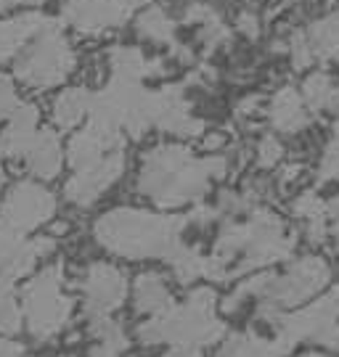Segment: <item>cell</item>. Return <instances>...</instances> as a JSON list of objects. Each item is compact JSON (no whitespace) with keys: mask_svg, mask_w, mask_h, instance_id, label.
<instances>
[{"mask_svg":"<svg viewBox=\"0 0 339 357\" xmlns=\"http://www.w3.org/2000/svg\"><path fill=\"white\" fill-rule=\"evenodd\" d=\"M305 357H321V355H305Z\"/></svg>","mask_w":339,"mask_h":357,"instance_id":"ee69618b","label":"cell"},{"mask_svg":"<svg viewBox=\"0 0 339 357\" xmlns=\"http://www.w3.org/2000/svg\"><path fill=\"white\" fill-rule=\"evenodd\" d=\"M90 93L82 88H69L64 90L62 96L56 98V106H53V119L62 130L75 128L77 122L90 112Z\"/></svg>","mask_w":339,"mask_h":357,"instance_id":"603a6c76","label":"cell"},{"mask_svg":"<svg viewBox=\"0 0 339 357\" xmlns=\"http://www.w3.org/2000/svg\"><path fill=\"white\" fill-rule=\"evenodd\" d=\"M167 259H170V265H173L180 283H189V281H194V278H199L201 270H204V257L199 255V249L186 246V243H180Z\"/></svg>","mask_w":339,"mask_h":357,"instance_id":"4316f807","label":"cell"},{"mask_svg":"<svg viewBox=\"0 0 339 357\" xmlns=\"http://www.w3.org/2000/svg\"><path fill=\"white\" fill-rule=\"evenodd\" d=\"M154 125L183 138H194L204 130L199 119L189 114V106L183 101V93L178 85L154 90Z\"/></svg>","mask_w":339,"mask_h":357,"instance_id":"4fadbf2b","label":"cell"},{"mask_svg":"<svg viewBox=\"0 0 339 357\" xmlns=\"http://www.w3.org/2000/svg\"><path fill=\"white\" fill-rule=\"evenodd\" d=\"M82 291H85V310H88L90 318L109 315L112 310H117V307L125 302V291H127L125 275L114 268V265L96 262V265L88 268Z\"/></svg>","mask_w":339,"mask_h":357,"instance_id":"30bf717a","label":"cell"},{"mask_svg":"<svg viewBox=\"0 0 339 357\" xmlns=\"http://www.w3.org/2000/svg\"><path fill=\"white\" fill-rule=\"evenodd\" d=\"M308 112H305V103L294 93V88H284L276 93V98L271 103V122L273 128L281 132H297L308 125Z\"/></svg>","mask_w":339,"mask_h":357,"instance_id":"ac0fdd59","label":"cell"},{"mask_svg":"<svg viewBox=\"0 0 339 357\" xmlns=\"http://www.w3.org/2000/svg\"><path fill=\"white\" fill-rule=\"evenodd\" d=\"M0 185H3V169H0Z\"/></svg>","mask_w":339,"mask_h":357,"instance_id":"7bdbcfd3","label":"cell"},{"mask_svg":"<svg viewBox=\"0 0 339 357\" xmlns=\"http://www.w3.org/2000/svg\"><path fill=\"white\" fill-rule=\"evenodd\" d=\"M64 268L53 265L24 286V315L35 339L45 342L62 331L72 315V299L62 291Z\"/></svg>","mask_w":339,"mask_h":357,"instance_id":"5b68a950","label":"cell"},{"mask_svg":"<svg viewBox=\"0 0 339 357\" xmlns=\"http://www.w3.org/2000/svg\"><path fill=\"white\" fill-rule=\"evenodd\" d=\"M226 159H194L183 146H157L143 156L138 188L154 204L180 206L201 199L210 180L226 175Z\"/></svg>","mask_w":339,"mask_h":357,"instance_id":"7a4b0ae2","label":"cell"},{"mask_svg":"<svg viewBox=\"0 0 339 357\" xmlns=\"http://www.w3.org/2000/svg\"><path fill=\"white\" fill-rule=\"evenodd\" d=\"M305 38H308V45H310L313 59L337 61L339 59V13H331L326 19L310 24Z\"/></svg>","mask_w":339,"mask_h":357,"instance_id":"d6986e66","label":"cell"},{"mask_svg":"<svg viewBox=\"0 0 339 357\" xmlns=\"http://www.w3.org/2000/svg\"><path fill=\"white\" fill-rule=\"evenodd\" d=\"M29 3H40V0H0V11L13 8V6H29Z\"/></svg>","mask_w":339,"mask_h":357,"instance_id":"f35d334b","label":"cell"},{"mask_svg":"<svg viewBox=\"0 0 339 357\" xmlns=\"http://www.w3.org/2000/svg\"><path fill=\"white\" fill-rule=\"evenodd\" d=\"M291 64H294V69H308V66L313 64V53H310L308 38L302 32H297L291 38Z\"/></svg>","mask_w":339,"mask_h":357,"instance_id":"d6a6232c","label":"cell"},{"mask_svg":"<svg viewBox=\"0 0 339 357\" xmlns=\"http://www.w3.org/2000/svg\"><path fill=\"white\" fill-rule=\"evenodd\" d=\"M112 72H114V77H120V79L140 82L143 77L159 75V72H162V61H146L138 48H114Z\"/></svg>","mask_w":339,"mask_h":357,"instance_id":"ffe728a7","label":"cell"},{"mask_svg":"<svg viewBox=\"0 0 339 357\" xmlns=\"http://www.w3.org/2000/svg\"><path fill=\"white\" fill-rule=\"evenodd\" d=\"M122 3V8H125L127 13H133L136 8H140V6H146V0H120Z\"/></svg>","mask_w":339,"mask_h":357,"instance_id":"ab89813d","label":"cell"},{"mask_svg":"<svg viewBox=\"0 0 339 357\" xmlns=\"http://www.w3.org/2000/svg\"><path fill=\"white\" fill-rule=\"evenodd\" d=\"M72 66H75V53L62 35V29L50 24L38 35V43H32L22 53L16 75L32 88H50V85H59L72 72Z\"/></svg>","mask_w":339,"mask_h":357,"instance_id":"8992f818","label":"cell"},{"mask_svg":"<svg viewBox=\"0 0 339 357\" xmlns=\"http://www.w3.org/2000/svg\"><path fill=\"white\" fill-rule=\"evenodd\" d=\"M257 312H260V318L276 323L278 336L273 342H276V344L284 349V355H287L297 342H302V339H315V342H318L331 326H337L339 323V286L329 294V296H324L321 302H315L313 307H308V310H302V312H294V315H281L276 307H271V305H260Z\"/></svg>","mask_w":339,"mask_h":357,"instance_id":"52a82bcc","label":"cell"},{"mask_svg":"<svg viewBox=\"0 0 339 357\" xmlns=\"http://www.w3.org/2000/svg\"><path fill=\"white\" fill-rule=\"evenodd\" d=\"M53 209H56V199L45 188H40L38 183H19L11 188L6 204L0 209V228L24 236L27 230H35L43 222H48L53 217Z\"/></svg>","mask_w":339,"mask_h":357,"instance_id":"9c48e42d","label":"cell"},{"mask_svg":"<svg viewBox=\"0 0 339 357\" xmlns=\"http://www.w3.org/2000/svg\"><path fill=\"white\" fill-rule=\"evenodd\" d=\"M38 109L32 103L19 106L11 116V125L6 128V132L0 135V153L8 156V159H19L27 156L29 146L38 135Z\"/></svg>","mask_w":339,"mask_h":357,"instance_id":"9a60e30c","label":"cell"},{"mask_svg":"<svg viewBox=\"0 0 339 357\" xmlns=\"http://www.w3.org/2000/svg\"><path fill=\"white\" fill-rule=\"evenodd\" d=\"M27 162L29 169L43 180H50L59 175L62 169V146L53 130H40L35 135V141L27 151Z\"/></svg>","mask_w":339,"mask_h":357,"instance_id":"e0dca14e","label":"cell"},{"mask_svg":"<svg viewBox=\"0 0 339 357\" xmlns=\"http://www.w3.org/2000/svg\"><path fill=\"white\" fill-rule=\"evenodd\" d=\"M90 333H93L103 347H109V349L120 352V355L127 349L125 331H122L112 318H106V315H101V318H90Z\"/></svg>","mask_w":339,"mask_h":357,"instance_id":"f546056e","label":"cell"},{"mask_svg":"<svg viewBox=\"0 0 339 357\" xmlns=\"http://www.w3.org/2000/svg\"><path fill=\"white\" fill-rule=\"evenodd\" d=\"M164 357H201V352L196 347H173Z\"/></svg>","mask_w":339,"mask_h":357,"instance_id":"8d00e7d4","label":"cell"},{"mask_svg":"<svg viewBox=\"0 0 339 357\" xmlns=\"http://www.w3.org/2000/svg\"><path fill=\"white\" fill-rule=\"evenodd\" d=\"M329 265L321 257H302L300 262L291 265L284 275H271V281L263 291V305L271 307H291L305 302L308 296L321 291L329 283Z\"/></svg>","mask_w":339,"mask_h":357,"instance_id":"ba28073f","label":"cell"},{"mask_svg":"<svg viewBox=\"0 0 339 357\" xmlns=\"http://www.w3.org/2000/svg\"><path fill=\"white\" fill-rule=\"evenodd\" d=\"M318 342H321V344H326L329 349H337V352H339V323H337V326H331V328H329V331L324 333Z\"/></svg>","mask_w":339,"mask_h":357,"instance_id":"d590c367","label":"cell"},{"mask_svg":"<svg viewBox=\"0 0 339 357\" xmlns=\"http://www.w3.org/2000/svg\"><path fill=\"white\" fill-rule=\"evenodd\" d=\"M48 252H53V238L48 236L27 241L24 236L0 228V278L13 281L19 275H27L35 268L38 257L48 255Z\"/></svg>","mask_w":339,"mask_h":357,"instance_id":"7c38bea8","label":"cell"},{"mask_svg":"<svg viewBox=\"0 0 339 357\" xmlns=\"http://www.w3.org/2000/svg\"><path fill=\"white\" fill-rule=\"evenodd\" d=\"M239 29L247 35V38H257V35H260V24H257V19H254L252 13H241V16H239Z\"/></svg>","mask_w":339,"mask_h":357,"instance_id":"e575fe53","label":"cell"},{"mask_svg":"<svg viewBox=\"0 0 339 357\" xmlns=\"http://www.w3.org/2000/svg\"><path fill=\"white\" fill-rule=\"evenodd\" d=\"M260 165L263 167H273L281 159V153H284V149H281V143L273 138V135H268V138H263V143H260Z\"/></svg>","mask_w":339,"mask_h":357,"instance_id":"836d02e7","label":"cell"},{"mask_svg":"<svg viewBox=\"0 0 339 357\" xmlns=\"http://www.w3.org/2000/svg\"><path fill=\"white\" fill-rule=\"evenodd\" d=\"M138 29L140 35H146L149 40H157V43H173V38H175V26L164 16L162 8H149L143 13L138 19Z\"/></svg>","mask_w":339,"mask_h":357,"instance_id":"f1b7e54d","label":"cell"},{"mask_svg":"<svg viewBox=\"0 0 339 357\" xmlns=\"http://www.w3.org/2000/svg\"><path fill=\"white\" fill-rule=\"evenodd\" d=\"M226 323L215 318V291L196 289L183 307H167L138 328L143 344L170 342L173 347H204L223 339Z\"/></svg>","mask_w":339,"mask_h":357,"instance_id":"277c9868","label":"cell"},{"mask_svg":"<svg viewBox=\"0 0 339 357\" xmlns=\"http://www.w3.org/2000/svg\"><path fill=\"white\" fill-rule=\"evenodd\" d=\"M217 357H236V355H231L228 349H223V352H220V355H217Z\"/></svg>","mask_w":339,"mask_h":357,"instance_id":"60d3db41","label":"cell"},{"mask_svg":"<svg viewBox=\"0 0 339 357\" xmlns=\"http://www.w3.org/2000/svg\"><path fill=\"white\" fill-rule=\"evenodd\" d=\"M19 106H22V103L16 98V90H13L11 79L6 75H0V119L13 116V112H16Z\"/></svg>","mask_w":339,"mask_h":357,"instance_id":"1f68e13d","label":"cell"},{"mask_svg":"<svg viewBox=\"0 0 339 357\" xmlns=\"http://www.w3.org/2000/svg\"><path fill=\"white\" fill-rule=\"evenodd\" d=\"M122 169H125V156H122V151L106 153L96 165L85 167V169H77L75 178L66 183V199L80 206L93 204L101 193L122 175Z\"/></svg>","mask_w":339,"mask_h":357,"instance_id":"8fae6325","label":"cell"},{"mask_svg":"<svg viewBox=\"0 0 339 357\" xmlns=\"http://www.w3.org/2000/svg\"><path fill=\"white\" fill-rule=\"evenodd\" d=\"M305 101L313 112H334L339 114V85L324 72H315L305 79Z\"/></svg>","mask_w":339,"mask_h":357,"instance_id":"7402d4cb","label":"cell"},{"mask_svg":"<svg viewBox=\"0 0 339 357\" xmlns=\"http://www.w3.org/2000/svg\"><path fill=\"white\" fill-rule=\"evenodd\" d=\"M318 180L326 183V180H339V138L331 141V146L326 149V156L321 162V169H318Z\"/></svg>","mask_w":339,"mask_h":357,"instance_id":"4dcf8cb0","label":"cell"},{"mask_svg":"<svg viewBox=\"0 0 339 357\" xmlns=\"http://www.w3.org/2000/svg\"><path fill=\"white\" fill-rule=\"evenodd\" d=\"M90 357H120V352H114V349H109V347L99 344L93 352H90Z\"/></svg>","mask_w":339,"mask_h":357,"instance_id":"74e56055","label":"cell"},{"mask_svg":"<svg viewBox=\"0 0 339 357\" xmlns=\"http://www.w3.org/2000/svg\"><path fill=\"white\" fill-rule=\"evenodd\" d=\"M231 355L236 357H284V349L276 342H268L257 333H239V336H231L226 342V347Z\"/></svg>","mask_w":339,"mask_h":357,"instance_id":"d4e9b609","label":"cell"},{"mask_svg":"<svg viewBox=\"0 0 339 357\" xmlns=\"http://www.w3.org/2000/svg\"><path fill=\"white\" fill-rule=\"evenodd\" d=\"M50 24H56V22H50L40 13H22L16 19L0 22V64L8 61L16 51H22L27 45V40L40 35Z\"/></svg>","mask_w":339,"mask_h":357,"instance_id":"2e32d148","label":"cell"},{"mask_svg":"<svg viewBox=\"0 0 339 357\" xmlns=\"http://www.w3.org/2000/svg\"><path fill=\"white\" fill-rule=\"evenodd\" d=\"M186 22L189 24H201V38L207 43V48H215L217 43H223L228 40V26L217 19V13L212 8H207V6H191L189 11H186Z\"/></svg>","mask_w":339,"mask_h":357,"instance_id":"484cf974","label":"cell"},{"mask_svg":"<svg viewBox=\"0 0 339 357\" xmlns=\"http://www.w3.org/2000/svg\"><path fill=\"white\" fill-rule=\"evenodd\" d=\"M337 243H339V217H337Z\"/></svg>","mask_w":339,"mask_h":357,"instance_id":"b9f144b4","label":"cell"},{"mask_svg":"<svg viewBox=\"0 0 339 357\" xmlns=\"http://www.w3.org/2000/svg\"><path fill=\"white\" fill-rule=\"evenodd\" d=\"M294 215H300L308 220V233H310V241L324 243L326 238V204L315 196V193H302L300 199L294 202Z\"/></svg>","mask_w":339,"mask_h":357,"instance_id":"cb8c5ba5","label":"cell"},{"mask_svg":"<svg viewBox=\"0 0 339 357\" xmlns=\"http://www.w3.org/2000/svg\"><path fill=\"white\" fill-rule=\"evenodd\" d=\"M297 238L287 233L284 222L273 212L254 209L247 222H231L223 228L215 252L204 257L201 275L212 281H228L250 270L281 262L294 252Z\"/></svg>","mask_w":339,"mask_h":357,"instance_id":"6da1fadb","label":"cell"},{"mask_svg":"<svg viewBox=\"0 0 339 357\" xmlns=\"http://www.w3.org/2000/svg\"><path fill=\"white\" fill-rule=\"evenodd\" d=\"M22 328V312L16 305V291H13L11 281L0 278V333L13 336Z\"/></svg>","mask_w":339,"mask_h":357,"instance_id":"83f0119b","label":"cell"},{"mask_svg":"<svg viewBox=\"0 0 339 357\" xmlns=\"http://www.w3.org/2000/svg\"><path fill=\"white\" fill-rule=\"evenodd\" d=\"M136 310L138 312H149V315H157L170 307V291H167V283L162 281V275L157 273H143L136 281Z\"/></svg>","mask_w":339,"mask_h":357,"instance_id":"44dd1931","label":"cell"},{"mask_svg":"<svg viewBox=\"0 0 339 357\" xmlns=\"http://www.w3.org/2000/svg\"><path fill=\"white\" fill-rule=\"evenodd\" d=\"M189 217L151 215L140 209H114L96 222V238L112 255L140 259V257H170L180 246V233Z\"/></svg>","mask_w":339,"mask_h":357,"instance_id":"3957f363","label":"cell"},{"mask_svg":"<svg viewBox=\"0 0 339 357\" xmlns=\"http://www.w3.org/2000/svg\"><path fill=\"white\" fill-rule=\"evenodd\" d=\"M64 16L82 32H101L106 26L122 24L130 13L120 0H69Z\"/></svg>","mask_w":339,"mask_h":357,"instance_id":"5bb4252c","label":"cell"}]
</instances>
